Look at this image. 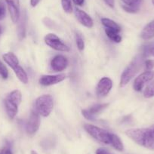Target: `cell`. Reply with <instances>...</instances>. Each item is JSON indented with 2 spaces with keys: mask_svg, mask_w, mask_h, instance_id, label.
Returning a JSON list of instances; mask_svg holds the SVG:
<instances>
[{
  "mask_svg": "<svg viewBox=\"0 0 154 154\" xmlns=\"http://www.w3.org/2000/svg\"><path fill=\"white\" fill-rule=\"evenodd\" d=\"M107 103H102V104H95L91 106V107L88 109H82V113L85 119L88 120L94 121L95 119L96 116L100 113L101 111H103L105 108L107 107Z\"/></svg>",
  "mask_w": 154,
  "mask_h": 154,
  "instance_id": "8fae6325",
  "label": "cell"
},
{
  "mask_svg": "<svg viewBox=\"0 0 154 154\" xmlns=\"http://www.w3.org/2000/svg\"><path fill=\"white\" fill-rule=\"evenodd\" d=\"M143 63L146 71H150L154 68V60H150V59L146 60Z\"/></svg>",
  "mask_w": 154,
  "mask_h": 154,
  "instance_id": "484cf974",
  "label": "cell"
},
{
  "mask_svg": "<svg viewBox=\"0 0 154 154\" xmlns=\"http://www.w3.org/2000/svg\"><path fill=\"white\" fill-rule=\"evenodd\" d=\"M41 0H30V5L32 7H35L39 2H40Z\"/></svg>",
  "mask_w": 154,
  "mask_h": 154,
  "instance_id": "4dcf8cb0",
  "label": "cell"
},
{
  "mask_svg": "<svg viewBox=\"0 0 154 154\" xmlns=\"http://www.w3.org/2000/svg\"><path fill=\"white\" fill-rule=\"evenodd\" d=\"M2 58L5 60V63L14 70V73L17 75V79L23 84H26L28 82V76L26 72H25L23 67L19 63L18 58L17 56L12 52H8L2 55Z\"/></svg>",
  "mask_w": 154,
  "mask_h": 154,
  "instance_id": "277c9868",
  "label": "cell"
},
{
  "mask_svg": "<svg viewBox=\"0 0 154 154\" xmlns=\"http://www.w3.org/2000/svg\"><path fill=\"white\" fill-rule=\"evenodd\" d=\"M0 76L4 79H6L8 76V69L2 61H0Z\"/></svg>",
  "mask_w": 154,
  "mask_h": 154,
  "instance_id": "d4e9b609",
  "label": "cell"
},
{
  "mask_svg": "<svg viewBox=\"0 0 154 154\" xmlns=\"http://www.w3.org/2000/svg\"><path fill=\"white\" fill-rule=\"evenodd\" d=\"M84 128L93 138L97 140V141L104 144H109L110 133L108 132L107 131L91 124H85Z\"/></svg>",
  "mask_w": 154,
  "mask_h": 154,
  "instance_id": "8992f818",
  "label": "cell"
},
{
  "mask_svg": "<svg viewBox=\"0 0 154 154\" xmlns=\"http://www.w3.org/2000/svg\"><path fill=\"white\" fill-rule=\"evenodd\" d=\"M105 32H106V35H107L108 38L112 40V42H116V43H119L122 41V37L119 35V32H116V31L112 30V29H105Z\"/></svg>",
  "mask_w": 154,
  "mask_h": 154,
  "instance_id": "44dd1931",
  "label": "cell"
},
{
  "mask_svg": "<svg viewBox=\"0 0 154 154\" xmlns=\"http://www.w3.org/2000/svg\"><path fill=\"white\" fill-rule=\"evenodd\" d=\"M20 21L18 23V29H17V32H18V36L20 39H23L26 35V14H23L22 17H20Z\"/></svg>",
  "mask_w": 154,
  "mask_h": 154,
  "instance_id": "ffe728a7",
  "label": "cell"
},
{
  "mask_svg": "<svg viewBox=\"0 0 154 154\" xmlns=\"http://www.w3.org/2000/svg\"><path fill=\"white\" fill-rule=\"evenodd\" d=\"M109 144L112 145V147L117 151H120V152L123 151V143H122L121 139L116 134L110 133V135H109Z\"/></svg>",
  "mask_w": 154,
  "mask_h": 154,
  "instance_id": "ac0fdd59",
  "label": "cell"
},
{
  "mask_svg": "<svg viewBox=\"0 0 154 154\" xmlns=\"http://www.w3.org/2000/svg\"><path fill=\"white\" fill-rule=\"evenodd\" d=\"M149 55H152L154 57V45H152L149 49Z\"/></svg>",
  "mask_w": 154,
  "mask_h": 154,
  "instance_id": "1f68e13d",
  "label": "cell"
},
{
  "mask_svg": "<svg viewBox=\"0 0 154 154\" xmlns=\"http://www.w3.org/2000/svg\"><path fill=\"white\" fill-rule=\"evenodd\" d=\"M150 128H151V129H152V130H153V131H154V125H152V126L150 127Z\"/></svg>",
  "mask_w": 154,
  "mask_h": 154,
  "instance_id": "e575fe53",
  "label": "cell"
},
{
  "mask_svg": "<svg viewBox=\"0 0 154 154\" xmlns=\"http://www.w3.org/2000/svg\"><path fill=\"white\" fill-rule=\"evenodd\" d=\"M61 5L65 12L71 13L72 11V2H71V0H61Z\"/></svg>",
  "mask_w": 154,
  "mask_h": 154,
  "instance_id": "603a6c76",
  "label": "cell"
},
{
  "mask_svg": "<svg viewBox=\"0 0 154 154\" xmlns=\"http://www.w3.org/2000/svg\"><path fill=\"white\" fill-rule=\"evenodd\" d=\"M125 134L140 146L154 150V131L150 128H131L125 131Z\"/></svg>",
  "mask_w": 154,
  "mask_h": 154,
  "instance_id": "6da1fadb",
  "label": "cell"
},
{
  "mask_svg": "<svg viewBox=\"0 0 154 154\" xmlns=\"http://www.w3.org/2000/svg\"><path fill=\"white\" fill-rule=\"evenodd\" d=\"M96 154H111L104 148H99L96 150Z\"/></svg>",
  "mask_w": 154,
  "mask_h": 154,
  "instance_id": "83f0119b",
  "label": "cell"
},
{
  "mask_svg": "<svg viewBox=\"0 0 154 154\" xmlns=\"http://www.w3.org/2000/svg\"><path fill=\"white\" fill-rule=\"evenodd\" d=\"M45 43L50 48H53L54 50L58 51H63V52H67L69 51L70 48L67 45L64 43L63 41L55 35L54 33L47 34L44 38Z\"/></svg>",
  "mask_w": 154,
  "mask_h": 154,
  "instance_id": "52a82bcc",
  "label": "cell"
},
{
  "mask_svg": "<svg viewBox=\"0 0 154 154\" xmlns=\"http://www.w3.org/2000/svg\"><path fill=\"white\" fill-rule=\"evenodd\" d=\"M75 15L76 17L77 20H79V23L84 26L87 28H91L94 25V22H93L92 18L85 12L82 10L79 9V8H75Z\"/></svg>",
  "mask_w": 154,
  "mask_h": 154,
  "instance_id": "9a60e30c",
  "label": "cell"
},
{
  "mask_svg": "<svg viewBox=\"0 0 154 154\" xmlns=\"http://www.w3.org/2000/svg\"><path fill=\"white\" fill-rule=\"evenodd\" d=\"M154 78V71H146L139 75L138 76L134 79V84H133V88L134 91H140L145 84L149 82L152 80Z\"/></svg>",
  "mask_w": 154,
  "mask_h": 154,
  "instance_id": "9c48e42d",
  "label": "cell"
},
{
  "mask_svg": "<svg viewBox=\"0 0 154 154\" xmlns=\"http://www.w3.org/2000/svg\"><path fill=\"white\" fill-rule=\"evenodd\" d=\"M22 95L19 90H14L10 92L4 100L7 115L11 119H13L18 112V106L21 103Z\"/></svg>",
  "mask_w": 154,
  "mask_h": 154,
  "instance_id": "3957f363",
  "label": "cell"
},
{
  "mask_svg": "<svg viewBox=\"0 0 154 154\" xmlns=\"http://www.w3.org/2000/svg\"><path fill=\"white\" fill-rule=\"evenodd\" d=\"M152 3L154 5V0H152Z\"/></svg>",
  "mask_w": 154,
  "mask_h": 154,
  "instance_id": "8d00e7d4",
  "label": "cell"
},
{
  "mask_svg": "<svg viewBox=\"0 0 154 154\" xmlns=\"http://www.w3.org/2000/svg\"><path fill=\"white\" fill-rule=\"evenodd\" d=\"M31 154H38V153H37L35 150H32L31 151Z\"/></svg>",
  "mask_w": 154,
  "mask_h": 154,
  "instance_id": "836d02e7",
  "label": "cell"
},
{
  "mask_svg": "<svg viewBox=\"0 0 154 154\" xmlns=\"http://www.w3.org/2000/svg\"><path fill=\"white\" fill-rule=\"evenodd\" d=\"M40 115L35 109L31 112L29 119L26 125V131L29 135L35 134L39 128L40 125Z\"/></svg>",
  "mask_w": 154,
  "mask_h": 154,
  "instance_id": "ba28073f",
  "label": "cell"
},
{
  "mask_svg": "<svg viewBox=\"0 0 154 154\" xmlns=\"http://www.w3.org/2000/svg\"><path fill=\"white\" fill-rule=\"evenodd\" d=\"M68 66V60L63 55H56L51 61V67L55 72H61Z\"/></svg>",
  "mask_w": 154,
  "mask_h": 154,
  "instance_id": "5bb4252c",
  "label": "cell"
},
{
  "mask_svg": "<svg viewBox=\"0 0 154 154\" xmlns=\"http://www.w3.org/2000/svg\"><path fill=\"white\" fill-rule=\"evenodd\" d=\"M35 110L39 115L43 117H48L54 107L53 97L49 94L40 96L35 100Z\"/></svg>",
  "mask_w": 154,
  "mask_h": 154,
  "instance_id": "5b68a950",
  "label": "cell"
},
{
  "mask_svg": "<svg viewBox=\"0 0 154 154\" xmlns=\"http://www.w3.org/2000/svg\"><path fill=\"white\" fill-rule=\"evenodd\" d=\"M5 154H12V152H11V149H6V151L5 152Z\"/></svg>",
  "mask_w": 154,
  "mask_h": 154,
  "instance_id": "d6a6232c",
  "label": "cell"
},
{
  "mask_svg": "<svg viewBox=\"0 0 154 154\" xmlns=\"http://www.w3.org/2000/svg\"><path fill=\"white\" fill-rule=\"evenodd\" d=\"M65 79H66V75L64 73L58 74V75H45L40 77L38 82L40 85L44 86H49L59 83Z\"/></svg>",
  "mask_w": 154,
  "mask_h": 154,
  "instance_id": "7c38bea8",
  "label": "cell"
},
{
  "mask_svg": "<svg viewBox=\"0 0 154 154\" xmlns=\"http://www.w3.org/2000/svg\"><path fill=\"white\" fill-rule=\"evenodd\" d=\"M140 37L144 40H149L154 38V20L143 27L140 32Z\"/></svg>",
  "mask_w": 154,
  "mask_h": 154,
  "instance_id": "e0dca14e",
  "label": "cell"
},
{
  "mask_svg": "<svg viewBox=\"0 0 154 154\" xmlns=\"http://www.w3.org/2000/svg\"><path fill=\"white\" fill-rule=\"evenodd\" d=\"M124 5L122 8L126 12L137 13L140 9L143 0H122Z\"/></svg>",
  "mask_w": 154,
  "mask_h": 154,
  "instance_id": "2e32d148",
  "label": "cell"
},
{
  "mask_svg": "<svg viewBox=\"0 0 154 154\" xmlns=\"http://www.w3.org/2000/svg\"><path fill=\"white\" fill-rule=\"evenodd\" d=\"M5 6L2 0H0V20H2L5 17Z\"/></svg>",
  "mask_w": 154,
  "mask_h": 154,
  "instance_id": "4316f807",
  "label": "cell"
},
{
  "mask_svg": "<svg viewBox=\"0 0 154 154\" xmlns=\"http://www.w3.org/2000/svg\"><path fill=\"white\" fill-rule=\"evenodd\" d=\"M105 3L110 8H114V5H115V0H104Z\"/></svg>",
  "mask_w": 154,
  "mask_h": 154,
  "instance_id": "f1b7e54d",
  "label": "cell"
},
{
  "mask_svg": "<svg viewBox=\"0 0 154 154\" xmlns=\"http://www.w3.org/2000/svg\"><path fill=\"white\" fill-rule=\"evenodd\" d=\"M112 82L108 77H103L99 81L96 88V94L99 98L104 97L112 89Z\"/></svg>",
  "mask_w": 154,
  "mask_h": 154,
  "instance_id": "30bf717a",
  "label": "cell"
},
{
  "mask_svg": "<svg viewBox=\"0 0 154 154\" xmlns=\"http://www.w3.org/2000/svg\"><path fill=\"white\" fill-rule=\"evenodd\" d=\"M143 58L144 57H143L142 54H138V55H137L133 59L132 61L129 63V65L125 68V69L122 73L119 86H125L131 80V79L140 70L142 65L144 63L143 62Z\"/></svg>",
  "mask_w": 154,
  "mask_h": 154,
  "instance_id": "7a4b0ae2",
  "label": "cell"
},
{
  "mask_svg": "<svg viewBox=\"0 0 154 154\" xmlns=\"http://www.w3.org/2000/svg\"><path fill=\"white\" fill-rule=\"evenodd\" d=\"M2 33V27H1V26H0V34Z\"/></svg>",
  "mask_w": 154,
  "mask_h": 154,
  "instance_id": "d590c367",
  "label": "cell"
},
{
  "mask_svg": "<svg viewBox=\"0 0 154 154\" xmlns=\"http://www.w3.org/2000/svg\"><path fill=\"white\" fill-rule=\"evenodd\" d=\"M75 42H76V45L79 51H83V49L85 48V42H84L82 37L79 34H76L75 35Z\"/></svg>",
  "mask_w": 154,
  "mask_h": 154,
  "instance_id": "cb8c5ba5",
  "label": "cell"
},
{
  "mask_svg": "<svg viewBox=\"0 0 154 154\" xmlns=\"http://www.w3.org/2000/svg\"><path fill=\"white\" fill-rule=\"evenodd\" d=\"M8 5L10 16L14 23L18 22L20 19V0H5Z\"/></svg>",
  "mask_w": 154,
  "mask_h": 154,
  "instance_id": "4fadbf2b",
  "label": "cell"
},
{
  "mask_svg": "<svg viewBox=\"0 0 154 154\" xmlns=\"http://www.w3.org/2000/svg\"><path fill=\"white\" fill-rule=\"evenodd\" d=\"M143 96L146 98L154 97V80L145 88L144 91H143Z\"/></svg>",
  "mask_w": 154,
  "mask_h": 154,
  "instance_id": "7402d4cb",
  "label": "cell"
},
{
  "mask_svg": "<svg viewBox=\"0 0 154 154\" xmlns=\"http://www.w3.org/2000/svg\"><path fill=\"white\" fill-rule=\"evenodd\" d=\"M72 2H74L75 5H78V6H82L85 2V0H72Z\"/></svg>",
  "mask_w": 154,
  "mask_h": 154,
  "instance_id": "f546056e",
  "label": "cell"
},
{
  "mask_svg": "<svg viewBox=\"0 0 154 154\" xmlns=\"http://www.w3.org/2000/svg\"><path fill=\"white\" fill-rule=\"evenodd\" d=\"M101 23L106 29H112V30H114L118 32H119L121 31V27L119 26V25L116 23L115 21H113L112 20H111V19L106 18V17L102 18Z\"/></svg>",
  "mask_w": 154,
  "mask_h": 154,
  "instance_id": "d6986e66",
  "label": "cell"
}]
</instances>
